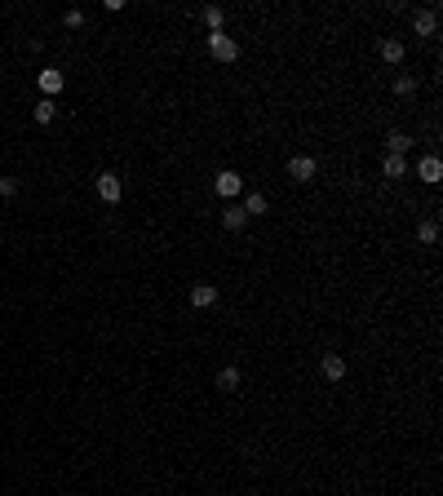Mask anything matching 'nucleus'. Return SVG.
Instances as JSON below:
<instances>
[{"instance_id":"f257e3e1","label":"nucleus","mask_w":443,"mask_h":496,"mask_svg":"<svg viewBox=\"0 0 443 496\" xmlns=\"http://www.w3.org/2000/svg\"><path fill=\"white\" fill-rule=\"evenodd\" d=\"M209 54L218 58V63H235V58H239V40L226 35V31H209Z\"/></svg>"},{"instance_id":"f03ea898","label":"nucleus","mask_w":443,"mask_h":496,"mask_svg":"<svg viewBox=\"0 0 443 496\" xmlns=\"http://www.w3.org/2000/svg\"><path fill=\"white\" fill-rule=\"evenodd\" d=\"M93 191H98L102 204H120V195H124V182H120L115 173H98V177H93Z\"/></svg>"},{"instance_id":"7ed1b4c3","label":"nucleus","mask_w":443,"mask_h":496,"mask_svg":"<svg viewBox=\"0 0 443 496\" xmlns=\"http://www.w3.org/2000/svg\"><path fill=\"white\" fill-rule=\"evenodd\" d=\"M213 191H218L222 200H239V191H244V177H239L235 168H222V173L213 177Z\"/></svg>"},{"instance_id":"20e7f679","label":"nucleus","mask_w":443,"mask_h":496,"mask_svg":"<svg viewBox=\"0 0 443 496\" xmlns=\"http://www.w3.org/2000/svg\"><path fill=\"white\" fill-rule=\"evenodd\" d=\"M315 173H319V164H315V155H293V160H289V177H293V182H315Z\"/></svg>"},{"instance_id":"39448f33","label":"nucleus","mask_w":443,"mask_h":496,"mask_svg":"<svg viewBox=\"0 0 443 496\" xmlns=\"http://www.w3.org/2000/svg\"><path fill=\"white\" fill-rule=\"evenodd\" d=\"M417 177H421L426 186H439L443 182V160L439 155H421V160H417Z\"/></svg>"},{"instance_id":"423d86ee","label":"nucleus","mask_w":443,"mask_h":496,"mask_svg":"<svg viewBox=\"0 0 443 496\" xmlns=\"http://www.w3.org/2000/svg\"><path fill=\"white\" fill-rule=\"evenodd\" d=\"M218 284H191V306H195V310H213V306H218Z\"/></svg>"},{"instance_id":"0eeeda50","label":"nucleus","mask_w":443,"mask_h":496,"mask_svg":"<svg viewBox=\"0 0 443 496\" xmlns=\"http://www.w3.org/2000/svg\"><path fill=\"white\" fill-rule=\"evenodd\" d=\"M319 368H324V377H328V381H346V355H337V350H324Z\"/></svg>"},{"instance_id":"6e6552de","label":"nucleus","mask_w":443,"mask_h":496,"mask_svg":"<svg viewBox=\"0 0 443 496\" xmlns=\"http://www.w3.org/2000/svg\"><path fill=\"white\" fill-rule=\"evenodd\" d=\"M377 54H381V63L399 67V63H403V40H394V35H381V40H377Z\"/></svg>"},{"instance_id":"1a4fd4ad","label":"nucleus","mask_w":443,"mask_h":496,"mask_svg":"<svg viewBox=\"0 0 443 496\" xmlns=\"http://www.w3.org/2000/svg\"><path fill=\"white\" fill-rule=\"evenodd\" d=\"M35 84H40L45 98H54V93H63V71H58V67H45L40 76H35Z\"/></svg>"},{"instance_id":"9d476101","label":"nucleus","mask_w":443,"mask_h":496,"mask_svg":"<svg viewBox=\"0 0 443 496\" xmlns=\"http://www.w3.org/2000/svg\"><path fill=\"white\" fill-rule=\"evenodd\" d=\"M412 31L417 35H435L439 31V14H435V9H417V14H412Z\"/></svg>"},{"instance_id":"9b49d317","label":"nucleus","mask_w":443,"mask_h":496,"mask_svg":"<svg viewBox=\"0 0 443 496\" xmlns=\"http://www.w3.org/2000/svg\"><path fill=\"white\" fill-rule=\"evenodd\" d=\"M239 209L248 213V222H253V217H261V213H271V200L261 195V191H248L244 195V204H239Z\"/></svg>"},{"instance_id":"f8f14e48","label":"nucleus","mask_w":443,"mask_h":496,"mask_svg":"<svg viewBox=\"0 0 443 496\" xmlns=\"http://www.w3.org/2000/svg\"><path fill=\"white\" fill-rule=\"evenodd\" d=\"M408 151H412V133H403V129L386 133V155H408Z\"/></svg>"},{"instance_id":"ddd939ff","label":"nucleus","mask_w":443,"mask_h":496,"mask_svg":"<svg viewBox=\"0 0 443 496\" xmlns=\"http://www.w3.org/2000/svg\"><path fill=\"white\" fill-rule=\"evenodd\" d=\"M381 177H408V155H386V160H381Z\"/></svg>"},{"instance_id":"4468645a","label":"nucleus","mask_w":443,"mask_h":496,"mask_svg":"<svg viewBox=\"0 0 443 496\" xmlns=\"http://www.w3.org/2000/svg\"><path fill=\"white\" fill-rule=\"evenodd\" d=\"M239 381H244V372H239L235 364H226V368L218 372V390H222V394H235V390H239Z\"/></svg>"},{"instance_id":"2eb2a0df","label":"nucleus","mask_w":443,"mask_h":496,"mask_svg":"<svg viewBox=\"0 0 443 496\" xmlns=\"http://www.w3.org/2000/svg\"><path fill=\"white\" fill-rule=\"evenodd\" d=\"M222 226H226V231H244V226H248V213L239 209V204H226V209H222Z\"/></svg>"},{"instance_id":"dca6fc26","label":"nucleus","mask_w":443,"mask_h":496,"mask_svg":"<svg viewBox=\"0 0 443 496\" xmlns=\"http://www.w3.org/2000/svg\"><path fill=\"white\" fill-rule=\"evenodd\" d=\"M31 115H35V125H49V120L58 115V102L54 98H40V102L31 106Z\"/></svg>"},{"instance_id":"f3484780","label":"nucleus","mask_w":443,"mask_h":496,"mask_svg":"<svg viewBox=\"0 0 443 496\" xmlns=\"http://www.w3.org/2000/svg\"><path fill=\"white\" fill-rule=\"evenodd\" d=\"M417 239H421V244H435V239H439V222H435V217H426V222L417 226Z\"/></svg>"},{"instance_id":"a211bd4d","label":"nucleus","mask_w":443,"mask_h":496,"mask_svg":"<svg viewBox=\"0 0 443 496\" xmlns=\"http://www.w3.org/2000/svg\"><path fill=\"white\" fill-rule=\"evenodd\" d=\"M204 22H209V31H222V22H226V14L218 5H204Z\"/></svg>"},{"instance_id":"6ab92c4d","label":"nucleus","mask_w":443,"mask_h":496,"mask_svg":"<svg viewBox=\"0 0 443 496\" xmlns=\"http://www.w3.org/2000/svg\"><path fill=\"white\" fill-rule=\"evenodd\" d=\"M394 93H399V98H412V93H417V80H412V76H394Z\"/></svg>"},{"instance_id":"aec40b11","label":"nucleus","mask_w":443,"mask_h":496,"mask_svg":"<svg viewBox=\"0 0 443 496\" xmlns=\"http://www.w3.org/2000/svg\"><path fill=\"white\" fill-rule=\"evenodd\" d=\"M0 195H5V200L18 195V177H0Z\"/></svg>"},{"instance_id":"412c9836","label":"nucleus","mask_w":443,"mask_h":496,"mask_svg":"<svg viewBox=\"0 0 443 496\" xmlns=\"http://www.w3.org/2000/svg\"><path fill=\"white\" fill-rule=\"evenodd\" d=\"M63 22H67V27H80V22H85V14H80V9H67Z\"/></svg>"}]
</instances>
